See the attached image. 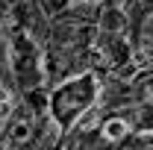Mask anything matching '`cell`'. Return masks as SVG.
Instances as JSON below:
<instances>
[{"label": "cell", "mask_w": 153, "mask_h": 150, "mask_svg": "<svg viewBox=\"0 0 153 150\" xmlns=\"http://www.w3.org/2000/svg\"><path fill=\"white\" fill-rule=\"evenodd\" d=\"M30 130H33V124H30V121H18V124H15V130H12V141H24V138L30 135Z\"/></svg>", "instance_id": "cell-1"}, {"label": "cell", "mask_w": 153, "mask_h": 150, "mask_svg": "<svg viewBox=\"0 0 153 150\" xmlns=\"http://www.w3.org/2000/svg\"><path fill=\"white\" fill-rule=\"evenodd\" d=\"M124 130H127V127H124L121 121H112V124H106V138H121Z\"/></svg>", "instance_id": "cell-2"}]
</instances>
